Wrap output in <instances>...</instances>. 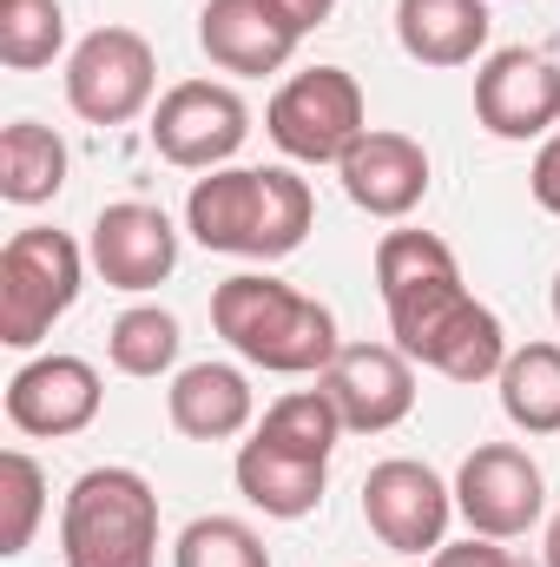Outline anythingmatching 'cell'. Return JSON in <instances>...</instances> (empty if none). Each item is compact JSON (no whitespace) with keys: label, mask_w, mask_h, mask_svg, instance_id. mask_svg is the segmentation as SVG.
<instances>
[{"label":"cell","mask_w":560,"mask_h":567,"mask_svg":"<svg viewBox=\"0 0 560 567\" xmlns=\"http://www.w3.org/2000/svg\"><path fill=\"white\" fill-rule=\"evenodd\" d=\"M185 225L205 251L225 258H290L310 225H317V198L297 172L283 165H218L191 185L185 198Z\"/></svg>","instance_id":"cell-1"},{"label":"cell","mask_w":560,"mask_h":567,"mask_svg":"<svg viewBox=\"0 0 560 567\" xmlns=\"http://www.w3.org/2000/svg\"><path fill=\"white\" fill-rule=\"evenodd\" d=\"M211 330L271 377H323L330 357L343 350L336 317L317 297L290 290L283 278H265V271H238L211 290Z\"/></svg>","instance_id":"cell-2"},{"label":"cell","mask_w":560,"mask_h":567,"mask_svg":"<svg viewBox=\"0 0 560 567\" xmlns=\"http://www.w3.org/2000/svg\"><path fill=\"white\" fill-rule=\"evenodd\" d=\"M383 310H390L396 350H403L409 363H422V370L448 377V383H488V377H501V363H508V330H501V317L468 297L462 271L442 278V284H422V290L383 303Z\"/></svg>","instance_id":"cell-3"},{"label":"cell","mask_w":560,"mask_h":567,"mask_svg":"<svg viewBox=\"0 0 560 567\" xmlns=\"http://www.w3.org/2000/svg\"><path fill=\"white\" fill-rule=\"evenodd\" d=\"M66 567H152L158 561V495L139 468H86L60 508Z\"/></svg>","instance_id":"cell-4"},{"label":"cell","mask_w":560,"mask_h":567,"mask_svg":"<svg viewBox=\"0 0 560 567\" xmlns=\"http://www.w3.org/2000/svg\"><path fill=\"white\" fill-rule=\"evenodd\" d=\"M80 284H86V258L66 231H53V225L13 231L0 251V343L33 350L80 303Z\"/></svg>","instance_id":"cell-5"},{"label":"cell","mask_w":560,"mask_h":567,"mask_svg":"<svg viewBox=\"0 0 560 567\" xmlns=\"http://www.w3.org/2000/svg\"><path fill=\"white\" fill-rule=\"evenodd\" d=\"M265 126H271L278 152L297 158V165H343V152L370 133V106H363L356 73L310 66V73H297V80L278 86Z\"/></svg>","instance_id":"cell-6"},{"label":"cell","mask_w":560,"mask_h":567,"mask_svg":"<svg viewBox=\"0 0 560 567\" xmlns=\"http://www.w3.org/2000/svg\"><path fill=\"white\" fill-rule=\"evenodd\" d=\"M152 86H158V60H152V40L133 33V27H100L66 60V106L86 126L139 120L152 106Z\"/></svg>","instance_id":"cell-7"},{"label":"cell","mask_w":560,"mask_h":567,"mask_svg":"<svg viewBox=\"0 0 560 567\" xmlns=\"http://www.w3.org/2000/svg\"><path fill=\"white\" fill-rule=\"evenodd\" d=\"M541 508H548L541 462L515 442H475L468 462L455 468V515L468 522V535L515 542L541 522Z\"/></svg>","instance_id":"cell-8"},{"label":"cell","mask_w":560,"mask_h":567,"mask_svg":"<svg viewBox=\"0 0 560 567\" xmlns=\"http://www.w3.org/2000/svg\"><path fill=\"white\" fill-rule=\"evenodd\" d=\"M251 133V106L218 80H178L152 106V145L178 172H218Z\"/></svg>","instance_id":"cell-9"},{"label":"cell","mask_w":560,"mask_h":567,"mask_svg":"<svg viewBox=\"0 0 560 567\" xmlns=\"http://www.w3.org/2000/svg\"><path fill=\"white\" fill-rule=\"evenodd\" d=\"M448 515H455V488L428 462L390 455L363 475V522L396 555H435L448 535Z\"/></svg>","instance_id":"cell-10"},{"label":"cell","mask_w":560,"mask_h":567,"mask_svg":"<svg viewBox=\"0 0 560 567\" xmlns=\"http://www.w3.org/2000/svg\"><path fill=\"white\" fill-rule=\"evenodd\" d=\"M317 390L336 403L343 429L383 435L416 410V363L396 343H343L330 357V370L317 377Z\"/></svg>","instance_id":"cell-11"},{"label":"cell","mask_w":560,"mask_h":567,"mask_svg":"<svg viewBox=\"0 0 560 567\" xmlns=\"http://www.w3.org/2000/svg\"><path fill=\"white\" fill-rule=\"evenodd\" d=\"M475 120L495 140H541L560 126V66L528 47L488 53V66L475 73Z\"/></svg>","instance_id":"cell-12"},{"label":"cell","mask_w":560,"mask_h":567,"mask_svg":"<svg viewBox=\"0 0 560 567\" xmlns=\"http://www.w3.org/2000/svg\"><path fill=\"white\" fill-rule=\"evenodd\" d=\"M100 370L86 357H33L7 383V423L20 435H80L100 416Z\"/></svg>","instance_id":"cell-13"},{"label":"cell","mask_w":560,"mask_h":567,"mask_svg":"<svg viewBox=\"0 0 560 567\" xmlns=\"http://www.w3.org/2000/svg\"><path fill=\"white\" fill-rule=\"evenodd\" d=\"M297 40L303 33L278 0H205V13H198V47L211 53V66H225L238 80H265V73L290 66Z\"/></svg>","instance_id":"cell-14"},{"label":"cell","mask_w":560,"mask_h":567,"mask_svg":"<svg viewBox=\"0 0 560 567\" xmlns=\"http://www.w3.org/2000/svg\"><path fill=\"white\" fill-rule=\"evenodd\" d=\"M93 271L113 290H158L178 271V231L158 205H106L93 218Z\"/></svg>","instance_id":"cell-15"},{"label":"cell","mask_w":560,"mask_h":567,"mask_svg":"<svg viewBox=\"0 0 560 567\" xmlns=\"http://www.w3.org/2000/svg\"><path fill=\"white\" fill-rule=\"evenodd\" d=\"M343 192L370 218H409L428 198V152L409 133H363L336 165Z\"/></svg>","instance_id":"cell-16"},{"label":"cell","mask_w":560,"mask_h":567,"mask_svg":"<svg viewBox=\"0 0 560 567\" xmlns=\"http://www.w3.org/2000/svg\"><path fill=\"white\" fill-rule=\"evenodd\" d=\"M165 416H172L178 435H191V442H231V435L251 429L258 396H251L245 370H231V363H191V370L172 377Z\"/></svg>","instance_id":"cell-17"},{"label":"cell","mask_w":560,"mask_h":567,"mask_svg":"<svg viewBox=\"0 0 560 567\" xmlns=\"http://www.w3.org/2000/svg\"><path fill=\"white\" fill-rule=\"evenodd\" d=\"M323 488H330V462L290 455V449L265 442V435H251V442L238 449V495H245L251 508H265L271 522H303V515H317Z\"/></svg>","instance_id":"cell-18"},{"label":"cell","mask_w":560,"mask_h":567,"mask_svg":"<svg viewBox=\"0 0 560 567\" xmlns=\"http://www.w3.org/2000/svg\"><path fill=\"white\" fill-rule=\"evenodd\" d=\"M396 40L416 66H468L488 47V0H396Z\"/></svg>","instance_id":"cell-19"},{"label":"cell","mask_w":560,"mask_h":567,"mask_svg":"<svg viewBox=\"0 0 560 567\" xmlns=\"http://www.w3.org/2000/svg\"><path fill=\"white\" fill-rule=\"evenodd\" d=\"M66 185V140L40 120H13L0 133V198L7 205H46Z\"/></svg>","instance_id":"cell-20"},{"label":"cell","mask_w":560,"mask_h":567,"mask_svg":"<svg viewBox=\"0 0 560 567\" xmlns=\"http://www.w3.org/2000/svg\"><path fill=\"white\" fill-rule=\"evenodd\" d=\"M501 410L528 435H560V343H521L501 363Z\"/></svg>","instance_id":"cell-21"},{"label":"cell","mask_w":560,"mask_h":567,"mask_svg":"<svg viewBox=\"0 0 560 567\" xmlns=\"http://www.w3.org/2000/svg\"><path fill=\"white\" fill-rule=\"evenodd\" d=\"M178 343H185V337H178V317L158 310V303L120 310L113 330H106V357H113L120 377H165V370L178 363Z\"/></svg>","instance_id":"cell-22"},{"label":"cell","mask_w":560,"mask_h":567,"mask_svg":"<svg viewBox=\"0 0 560 567\" xmlns=\"http://www.w3.org/2000/svg\"><path fill=\"white\" fill-rule=\"evenodd\" d=\"M258 435L278 442V449H290V455L330 462V449L343 442V416H336V403H330L323 390H290V396H278V403L265 410Z\"/></svg>","instance_id":"cell-23"},{"label":"cell","mask_w":560,"mask_h":567,"mask_svg":"<svg viewBox=\"0 0 560 567\" xmlns=\"http://www.w3.org/2000/svg\"><path fill=\"white\" fill-rule=\"evenodd\" d=\"M66 47V13L60 0H0V66L40 73Z\"/></svg>","instance_id":"cell-24"},{"label":"cell","mask_w":560,"mask_h":567,"mask_svg":"<svg viewBox=\"0 0 560 567\" xmlns=\"http://www.w3.org/2000/svg\"><path fill=\"white\" fill-rule=\"evenodd\" d=\"M172 567H271V548L258 542V528H245L238 515H198L178 548Z\"/></svg>","instance_id":"cell-25"},{"label":"cell","mask_w":560,"mask_h":567,"mask_svg":"<svg viewBox=\"0 0 560 567\" xmlns=\"http://www.w3.org/2000/svg\"><path fill=\"white\" fill-rule=\"evenodd\" d=\"M0 502H7V522H0V555H27L33 548V528L46 515V475L27 449H7L0 455Z\"/></svg>","instance_id":"cell-26"},{"label":"cell","mask_w":560,"mask_h":567,"mask_svg":"<svg viewBox=\"0 0 560 567\" xmlns=\"http://www.w3.org/2000/svg\"><path fill=\"white\" fill-rule=\"evenodd\" d=\"M428 567H521V561H515L501 542H488V535H468V542H455V548L442 542V548L428 555Z\"/></svg>","instance_id":"cell-27"},{"label":"cell","mask_w":560,"mask_h":567,"mask_svg":"<svg viewBox=\"0 0 560 567\" xmlns=\"http://www.w3.org/2000/svg\"><path fill=\"white\" fill-rule=\"evenodd\" d=\"M528 185H535V205L560 218V133L541 145V152H535V172H528Z\"/></svg>","instance_id":"cell-28"},{"label":"cell","mask_w":560,"mask_h":567,"mask_svg":"<svg viewBox=\"0 0 560 567\" xmlns=\"http://www.w3.org/2000/svg\"><path fill=\"white\" fill-rule=\"evenodd\" d=\"M278 7L297 20V33H310V27H323V20L336 13V0H278Z\"/></svg>","instance_id":"cell-29"},{"label":"cell","mask_w":560,"mask_h":567,"mask_svg":"<svg viewBox=\"0 0 560 567\" xmlns=\"http://www.w3.org/2000/svg\"><path fill=\"white\" fill-rule=\"evenodd\" d=\"M548 567H560V515L548 522Z\"/></svg>","instance_id":"cell-30"},{"label":"cell","mask_w":560,"mask_h":567,"mask_svg":"<svg viewBox=\"0 0 560 567\" xmlns=\"http://www.w3.org/2000/svg\"><path fill=\"white\" fill-rule=\"evenodd\" d=\"M554 323H560V278H554Z\"/></svg>","instance_id":"cell-31"}]
</instances>
